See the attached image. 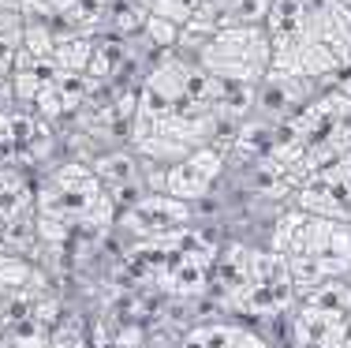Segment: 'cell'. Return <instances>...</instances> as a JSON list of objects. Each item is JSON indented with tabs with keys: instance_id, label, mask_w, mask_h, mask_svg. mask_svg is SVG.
Masks as SVG:
<instances>
[{
	"instance_id": "cell-1",
	"label": "cell",
	"mask_w": 351,
	"mask_h": 348,
	"mask_svg": "<svg viewBox=\"0 0 351 348\" xmlns=\"http://www.w3.org/2000/svg\"><path fill=\"white\" fill-rule=\"evenodd\" d=\"M273 76L325 79L351 68V12L340 0H273Z\"/></svg>"
},
{
	"instance_id": "cell-2",
	"label": "cell",
	"mask_w": 351,
	"mask_h": 348,
	"mask_svg": "<svg viewBox=\"0 0 351 348\" xmlns=\"http://www.w3.org/2000/svg\"><path fill=\"white\" fill-rule=\"evenodd\" d=\"M273 64V41L265 27H228L198 49V68L210 71L221 82H239V86H258L269 76Z\"/></svg>"
},
{
	"instance_id": "cell-3",
	"label": "cell",
	"mask_w": 351,
	"mask_h": 348,
	"mask_svg": "<svg viewBox=\"0 0 351 348\" xmlns=\"http://www.w3.org/2000/svg\"><path fill=\"white\" fill-rule=\"evenodd\" d=\"M224 157L217 146H198L195 154L180 157V161L165 165L161 172V192L169 198H180V202H191V198H202L213 187V180L221 176Z\"/></svg>"
},
{
	"instance_id": "cell-4",
	"label": "cell",
	"mask_w": 351,
	"mask_h": 348,
	"mask_svg": "<svg viewBox=\"0 0 351 348\" xmlns=\"http://www.w3.org/2000/svg\"><path fill=\"white\" fill-rule=\"evenodd\" d=\"M94 176L97 180H101V184L105 187H112V192H120V195H142V172H138V161H135V157H131V154H120V150H116V154H105L101 157V161H97V169H94Z\"/></svg>"
},
{
	"instance_id": "cell-5",
	"label": "cell",
	"mask_w": 351,
	"mask_h": 348,
	"mask_svg": "<svg viewBox=\"0 0 351 348\" xmlns=\"http://www.w3.org/2000/svg\"><path fill=\"white\" fill-rule=\"evenodd\" d=\"M142 27H146V34L154 38L157 45H176V41H180V27L169 23V19H161V15H146Z\"/></svg>"
},
{
	"instance_id": "cell-6",
	"label": "cell",
	"mask_w": 351,
	"mask_h": 348,
	"mask_svg": "<svg viewBox=\"0 0 351 348\" xmlns=\"http://www.w3.org/2000/svg\"><path fill=\"white\" fill-rule=\"evenodd\" d=\"M340 4H344V8H348V12H351V0H340Z\"/></svg>"
}]
</instances>
